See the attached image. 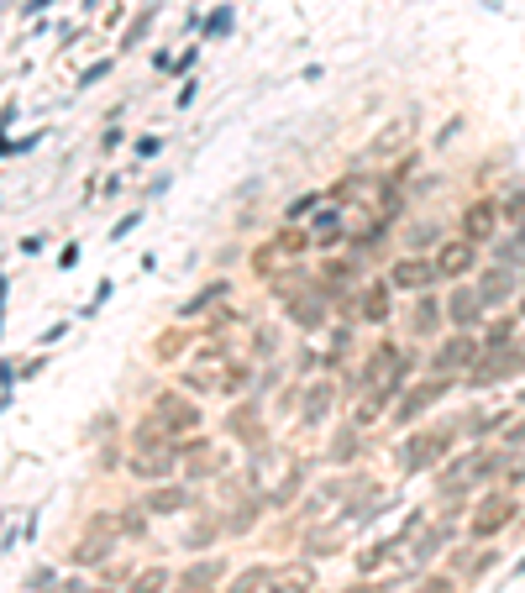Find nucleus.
Instances as JSON below:
<instances>
[{"instance_id": "41", "label": "nucleus", "mask_w": 525, "mask_h": 593, "mask_svg": "<svg viewBox=\"0 0 525 593\" xmlns=\"http://www.w3.org/2000/svg\"><path fill=\"white\" fill-rule=\"evenodd\" d=\"M436 236H441V226L426 221V226H415V232H410V247H426V241H436Z\"/></svg>"}, {"instance_id": "2", "label": "nucleus", "mask_w": 525, "mask_h": 593, "mask_svg": "<svg viewBox=\"0 0 525 593\" xmlns=\"http://www.w3.org/2000/svg\"><path fill=\"white\" fill-rule=\"evenodd\" d=\"M478 357H483V336H473V331H452V336H441V347L431 352V373L457 379V373H467Z\"/></svg>"}, {"instance_id": "39", "label": "nucleus", "mask_w": 525, "mask_h": 593, "mask_svg": "<svg viewBox=\"0 0 525 593\" xmlns=\"http://www.w3.org/2000/svg\"><path fill=\"white\" fill-rule=\"evenodd\" d=\"M195 100H200V85H195V74H190V79L179 85V95H173V105H179V111H190Z\"/></svg>"}, {"instance_id": "26", "label": "nucleus", "mask_w": 525, "mask_h": 593, "mask_svg": "<svg viewBox=\"0 0 525 593\" xmlns=\"http://www.w3.org/2000/svg\"><path fill=\"white\" fill-rule=\"evenodd\" d=\"M263 583H274V567H263V562H258V567H247V572H237V577H232V583H226V593H258Z\"/></svg>"}, {"instance_id": "33", "label": "nucleus", "mask_w": 525, "mask_h": 593, "mask_svg": "<svg viewBox=\"0 0 525 593\" xmlns=\"http://www.w3.org/2000/svg\"><path fill=\"white\" fill-rule=\"evenodd\" d=\"M252 268H258L263 278H274V268H278V241H263L258 258H252Z\"/></svg>"}, {"instance_id": "46", "label": "nucleus", "mask_w": 525, "mask_h": 593, "mask_svg": "<svg viewBox=\"0 0 525 593\" xmlns=\"http://www.w3.org/2000/svg\"><path fill=\"white\" fill-rule=\"evenodd\" d=\"M504 441H509V447L520 452V447H525V420H509V430H504Z\"/></svg>"}, {"instance_id": "1", "label": "nucleus", "mask_w": 525, "mask_h": 593, "mask_svg": "<svg viewBox=\"0 0 525 593\" xmlns=\"http://www.w3.org/2000/svg\"><path fill=\"white\" fill-rule=\"evenodd\" d=\"M457 436H462V425L410 430V436L394 447V457H399V467H405V473H426L431 462H447V457H452V441H457Z\"/></svg>"}, {"instance_id": "18", "label": "nucleus", "mask_w": 525, "mask_h": 593, "mask_svg": "<svg viewBox=\"0 0 525 593\" xmlns=\"http://www.w3.org/2000/svg\"><path fill=\"white\" fill-rule=\"evenodd\" d=\"M515 331H520V315H504V320H489L483 326V357H499L515 347Z\"/></svg>"}, {"instance_id": "15", "label": "nucleus", "mask_w": 525, "mask_h": 593, "mask_svg": "<svg viewBox=\"0 0 525 593\" xmlns=\"http://www.w3.org/2000/svg\"><path fill=\"white\" fill-rule=\"evenodd\" d=\"M190 504H195V494L190 489H168V483H153L147 499H142L147 515H179V509H190Z\"/></svg>"}, {"instance_id": "55", "label": "nucleus", "mask_w": 525, "mask_h": 593, "mask_svg": "<svg viewBox=\"0 0 525 593\" xmlns=\"http://www.w3.org/2000/svg\"><path fill=\"white\" fill-rule=\"evenodd\" d=\"M515 404H520V410H525V388H520V394H515Z\"/></svg>"}, {"instance_id": "57", "label": "nucleus", "mask_w": 525, "mask_h": 593, "mask_svg": "<svg viewBox=\"0 0 525 593\" xmlns=\"http://www.w3.org/2000/svg\"><path fill=\"white\" fill-rule=\"evenodd\" d=\"M520 241H525V226H520Z\"/></svg>"}, {"instance_id": "53", "label": "nucleus", "mask_w": 525, "mask_h": 593, "mask_svg": "<svg viewBox=\"0 0 525 593\" xmlns=\"http://www.w3.org/2000/svg\"><path fill=\"white\" fill-rule=\"evenodd\" d=\"M509 483H525V462H520V467H509Z\"/></svg>"}, {"instance_id": "23", "label": "nucleus", "mask_w": 525, "mask_h": 593, "mask_svg": "<svg viewBox=\"0 0 525 593\" xmlns=\"http://www.w3.org/2000/svg\"><path fill=\"white\" fill-rule=\"evenodd\" d=\"M226 430H232L242 447H258V441H263V425H258V415H252V404H247V410H237L232 420H226Z\"/></svg>"}, {"instance_id": "49", "label": "nucleus", "mask_w": 525, "mask_h": 593, "mask_svg": "<svg viewBox=\"0 0 525 593\" xmlns=\"http://www.w3.org/2000/svg\"><path fill=\"white\" fill-rule=\"evenodd\" d=\"M252 336H258V342H252L258 352H278V336H274V331H252Z\"/></svg>"}, {"instance_id": "34", "label": "nucleus", "mask_w": 525, "mask_h": 593, "mask_svg": "<svg viewBox=\"0 0 525 593\" xmlns=\"http://www.w3.org/2000/svg\"><path fill=\"white\" fill-rule=\"evenodd\" d=\"M499 210H504V221H515V226H525V190H515V195H504V200H499Z\"/></svg>"}, {"instance_id": "54", "label": "nucleus", "mask_w": 525, "mask_h": 593, "mask_svg": "<svg viewBox=\"0 0 525 593\" xmlns=\"http://www.w3.org/2000/svg\"><path fill=\"white\" fill-rule=\"evenodd\" d=\"M515 577H525V557H520V562H515Z\"/></svg>"}, {"instance_id": "17", "label": "nucleus", "mask_w": 525, "mask_h": 593, "mask_svg": "<svg viewBox=\"0 0 525 593\" xmlns=\"http://www.w3.org/2000/svg\"><path fill=\"white\" fill-rule=\"evenodd\" d=\"M457 420H462V436H473V441H483V436H504L509 430V420H515V415L509 410H494V415H457Z\"/></svg>"}, {"instance_id": "9", "label": "nucleus", "mask_w": 525, "mask_h": 593, "mask_svg": "<svg viewBox=\"0 0 525 593\" xmlns=\"http://www.w3.org/2000/svg\"><path fill=\"white\" fill-rule=\"evenodd\" d=\"M483 315H489V305H483L478 284H473V289H467V284H457V289L447 294V320H452V331H473Z\"/></svg>"}, {"instance_id": "40", "label": "nucleus", "mask_w": 525, "mask_h": 593, "mask_svg": "<svg viewBox=\"0 0 525 593\" xmlns=\"http://www.w3.org/2000/svg\"><path fill=\"white\" fill-rule=\"evenodd\" d=\"M37 142H43V131H32V137H11V142H6V158H21V153H32Z\"/></svg>"}, {"instance_id": "16", "label": "nucleus", "mask_w": 525, "mask_h": 593, "mask_svg": "<svg viewBox=\"0 0 525 593\" xmlns=\"http://www.w3.org/2000/svg\"><path fill=\"white\" fill-rule=\"evenodd\" d=\"M331 404H336V383H331V379H315V383H310V394H305V404H300V425L326 420Z\"/></svg>"}, {"instance_id": "35", "label": "nucleus", "mask_w": 525, "mask_h": 593, "mask_svg": "<svg viewBox=\"0 0 525 593\" xmlns=\"http://www.w3.org/2000/svg\"><path fill=\"white\" fill-rule=\"evenodd\" d=\"M300 483H305V473H289V478H284V483H278V489H274V494H268V499H263V504H284V499H294V494H300Z\"/></svg>"}, {"instance_id": "14", "label": "nucleus", "mask_w": 525, "mask_h": 593, "mask_svg": "<svg viewBox=\"0 0 525 593\" xmlns=\"http://www.w3.org/2000/svg\"><path fill=\"white\" fill-rule=\"evenodd\" d=\"M131 478L142 483H168L173 478V452H131Z\"/></svg>"}, {"instance_id": "42", "label": "nucleus", "mask_w": 525, "mask_h": 593, "mask_svg": "<svg viewBox=\"0 0 525 593\" xmlns=\"http://www.w3.org/2000/svg\"><path fill=\"white\" fill-rule=\"evenodd\" d=\"M63 336H69V320H58V326H48L43 336H37V342H43V347H58Z\"/></svg>"}, {"instance_id": "36", "label": "nucleus", "mask_w": 525, "mask_h": 593, "mask_svg": "<svg viewBox=\"0 0 525 593\" xmlns=\"http://www.w3.org/2000/svg\"><path fill=\"white\" fill-rule=\"evenodd\" d=\"M131 147H137V158L147 163V158H158V153H163V137H158V131H142V137L131 142Z\"/></svg>"}, {"instance_id": "31", "label": "nucleus", "mask_w": 525, "mask_h": 593, "mask_svg": "<svg viewBox=\"0 0 525 593\" xmlns=\"http://www.w3.org/2000/svg\"><path fill=\"white\" fill-rule=\"evenodd\" d=\"M153 16H158V6H147V11H137V21L126 26V37H121V48H137L142 43V32L153 26Z\"/></svg>"}, {"instance_id": "51", "label": "nucleus", "mask_w": 525, "mask_h": 593, "mask_svg": "<svg viewBox=\"0 0 525 593\" xmlns=\"http://www.w3.org/2000/svg\"><path fill=\"white\" fill-rule=\"evenodd\" d=\"M173 63H179V58H168V53H163V48H158V53H153V69H158V74H173Z\"/></svg>"}, {"instance_id": "4", "label": "nucleus", "mask_w": 525, "mask_h": 593, "mask_svg": "<svg viewBox=\"0 0 525 593\" xmlns=\"http://www.w3.org/2000/svg\"><path fill=\"white\" fill-rule=\"evenodd\" d=\"M389 284H394V294H426L441 284L436 273V258H426V252H405L399 263H389Z\"/></svg>"}, {"instance_id": "13", "label": "nucleus", "mask_w": 525, "mask_h": 593, "mask_svg": "<svg viewBox=\"0 0 525 593\" xmlns=\"http://www.w3.org/2000/svg\"><path fill=\"white\" fill-rule=\"evenodd\" d=\"M452 541H457V520H447V525H426L421 541H415V551H410V562H415V567H426V562L436 557V551H447Z\"/></svg>"}, {"instance_id": "43", "label": "nucleus", "mask_w": 525, "mask_h": 593, "mask_svg": "<svg viewBox=\"0 0 525 593\" xmlns=\"http://www.w3.org/2000/svg\"><path fill=\"white\" fill-rule=\"evenodd\" d=\"M121 142H126V131H121V126H105L100 131V153H111V147H121Z\"/></svg>"}, {"instance_id": "22", "label": "nucleus", "mask_w": 525, "mask_h": 593, "mask_svg": "<svg viewBox=\"0 0 525 593\" xmlns=\"http://www.w3.org/2000/svg\"><path fill=\"white\" fill-rule=\"evenodd\" d=\"M394 557H399V541H394V535H384V541H373L368 551H357V572L368 577V572H379L384 562H394Z\"/></svg>"}, {"instance_id": "30", "label": "nucleus", "mask_w": 525, "mask_h": 593, "mask_svg": "<svg viewBox=\"0 0 525 593\" xmlns=\"http://www.w3.org/2000/svg\"><path fill=\"white\" fill-rule=\"evenodd\" d=\"M258 509H268V504H263V499H252V504H242V509H237V515H232V520H226V531H232V535H242V531H252V520H258Z\"/></svg>"}, {"instance_id": "38", "label": "nucleus", "mask_w": 525, "mask_h": 593, "mask_svg": "<svg viewBox=\"0 0 525 593\" xmlns=\"http://www.w3.org/2000/svg\"><path fill=\"white\" fill-rule=\"evenodd\" d=\"M195 63H200V43H190V48L179 53V63H173V74H184V79H190V74H195Z\"/></svg>"}, {"instance_id": "32", "label": "nucleus", "mask_w": 525, "mask_h": 593, "mask_svg": "<svg viewBox=\"0 0 525 593\" xmlns=\"http://www.w3.org/2000/svg\"><path fill=\"white\" fill-rule=\"evenodd\" d=\"M111 69H116V58H111V53H105V58H95V63H90L85 74H79V85H74V89H90V85H100V79L111 74Z\"/></svg>"}, {"instance_id": "11", "label": "nucleus", "mask_w": 525, "mask_h": 593, "mask_svg": "<svg viewBox=\"0 0 525 593\" xmlns=\"http://www.w3.org/2000/svg\"><path fill=\"white\" fill-rule=\"evenodd\" d=\"M362 300H357V320H368V326H384L389 320V310H394V300H389V294H394V284H368V289H357Z\"/></svg>"}, {"instance_id": "12", "label": "nucleus", "mask_w": 525, "mask_h": 593, "mask_svg": "<svg viewBox=\"0 0 525 593\" xmlns=\"http://www.w3.org/2000/svg\"><path fill=\"white\" fill-rule=\"evenodd\" d=\"M509 289H515V268H504V263L483 268V278H478V294H483V305H489V310L509 305Z\"/></svg>"}, {"instance_id": "21", "label": "nucleus", "mask_w": 525, "mask_h": 593, "mask_svg": "<svg viewBox=\"0 0 525 593\" xmlns=\"http://www.w3.org/2000/svg\"><path fill=\"white\" fill-rule=\"evenodd\" d=\"M215 379H221V394H226V399H242V394L252 388V362H226Z\"/></svg>"}, {"instance_id": "10", "label": "nucleus", "mask_w": 525, "mask_h": 593, "mask_svg": "<svg viewBox=\"0 0 525 593\" xmlns=\"http://www.w3.org/2000/svg\"><path fill=\"white\" fill-rule=\"evenodd\" d=\"M352 232H347V210L342 205H326V210H315L310 215V241H315V252H326L336 247V241H347Z\"/></svg>"}, {"instance_id": "28", "label": "nucleus", "mask_w": 525, "mask_h": 593, "mask_svg": "<svg viewBox=\"0 0 525 593\" xmlns=\"http://www.w3.org/2000/svg\"><path fill=\"white\" fill-rule=\"evenodd\" d=\"M163 588H168V572L163 567H147V572H137L126 583V593H163Z\"/></svg>"}, {"instance_id": "45", "label": "nucleus", "mask_w": 525, "mask_h": 593, "mask_svg": "<svg viewBox=\"0 0 525 593\" xmlns=\"http://www.w3.org/2000/svg\"><path fill=\"white\" fill-rule=\"evenodd\" d=\"M457 131H462V116H452V121H447V126H441V131H436V147H447V142L457 137Z\"/></svg>"}, {"instance_id": "5", "label": "nucleus", "mask_w": 525, "mask_h": 593, "mask_svg": "<svg viewBox=\"0 0 525 593\" xmlns=\"http://www.w3.org/2000/svg\"><path fill=\"white\" fill-rule=\"evenodd\" d=\"M153 415H158V420L168 425V436H173V441H179V436H190V430H200V425H205V415H200V404H195V399L184 404V388H168V394H158V399H153Z\"/></svg>"}, {"instance_id": "24", "label": "nucleus", "mask_w": 525, "mask_h": 593, "mask_svg": "<svg viewBox=\"0 0 525 593\" xmlns=\"http://www.w3.org/2000/svg\"><path fill=\"white\" fill-rule=\"evenodd\" d=\"M232 26H237L232 6H215L210 16H205V32H200V43H221V37H232Z\"/></svg>"}, {"instance_id": "7", "label": "nucleus", "mask_w": 525, "mask_h": 593, "mask_svg": "<svg viewBox=\"0 0 525 593\" xmlns=\"http://www.w3.org/2000/svg\"><path fill=\"white\" fill-rule=\"evenodd\" d=\"M473 268H478V241L457 236V241H441V247H436V273H441V284H457V278H467Z\"/></svg>"}, {"instance_id": "29", "label": "nucleus", "mask_w": 525, "mask_h": 593, "mask_svg": "<svg viewBox=\"0 0 525 593\" xmlns=\"http://www.w3.org/2000/svg\"><path fill=\"white\" fill-rule=\"evenodd\" d=\"M105 557H111V535H105V541H95V535H90V541H79V551H74L79 567H90V562H105Z\"/></svg>"}, {"instance_id": "25", "label": "nucleus", "mask_w": 525, "mask_h": 593, "mask_svg": "<svg viewBox=\"0 0 525 593\" xmlns=\"http://www.w3.org/2000/svg\"><path fill=\"white\" fill-rule=\"evenodd\" d=\"M326 205H331V195H320V190H315V195H300V200H294V205L284 210V221H289V226H300V221H310V215H315V210H326Z\"/></svg>"}, {"instance_id": "8", "label": "nucleus", "mask_w": 525, "mask_h": 593, "mask_svg": "<svg viewBox=\"0 0 525 593\" xmlns=\"http://www.w3.org/2000/svg\"><path fill=\"white\" fill-rule=\"evenodd\" d=\"M499 221H504V210H499V200H489V195H483V200H467V205H462V236L478 241V247H483V241H494Z\"/></svg>"}, {"instance_id": "47", "label": "nucleus", "mask_w": 525, "mask_h": 593, "mask_svg": "<svg viewBox=\"0 0 525 593\" xmlns=\"http://www.w3.org/2000/svg\"><path fill=\"white\" fill-rule=\"evenodd\" d=\"M457 583H452V577H426V583H421V593H452Z\"/></svg>"}, {"instance_id": "3", "label": "nucleus", "mask_w": 525, "mask_h": 593, "mask_svg": "<svg viewBox=\"0 0 525 593\" xmlns=\"http://www.w3.org/2000/svg\"><path fill=\"white\" fill-rule=\"evenodd\" d=\"M515 515H520L515 494H483V504L467 515V535H473V541H494Z\"/></svg>"}, {"instance_id": "48", "label": "nucleus", "mask_w": 525, "mask_h": 593, "mask_svg": "<svg viewBox=\"0 0 525 593\" xmlns=\"http://www.w3.org/2000/svg\"><path fill=\"white\" fill-rule=\"evenodd\" d=\"M16 252H21V258H37V252H43V236H21Z\"/></svg>"}, {"instance_id": "27", "label": "nucleus", "mask_w": 525, "mask_h": 593, "mask_svg": "<svg viewBox=\"0 0 525 593\" xmlns=\"http://www.w3.org/2000/svg\"><path fill=\"white\" fill-rule=\"evenodd\" d=\"M221 572H226V562H200V567H190V572H184V588L205 593V588H210V583H215Z\"/></svg>"}, {"instance_id": "50", "label": "nucleus", "mask_w": 525, "mask_h": 593, "mask_svg": "<svg viewBox=\"0 0 525 593\" xmlns=\"http://www.w3.org/2000/svg\"><path fill=\"white\" fill-rule=\"evenodd\" d=\"M43 11H53V0H26V6H21V16L32 21V16H43Z\"/></svg>"}, {"instance_id": "37", "label": "nucleus", "mask_w": 525, "mask_h": 593, "mask_svg": "<svg viewBox=\"0 0 525 593\" xmlns=\"http://www.w3.org/2000/svg\"><path fill=\"white\" fill-rule=\"evenodd\" d=\"M142 215H147V210H131V215H121V221L111 226V241H121V236H131V232H137V226H142Z\"/></svg>"}, {"instance_id": "56", "label": "nucleus", "mask_w": 525, "mask_h": 593, "mask_svg": "<svg viewBox=\"0 0 525 593\" xmlns=\"http://www.w3.org/2000/svg\"><path fill=\"white\" fill-rule=\"evenodd\" d=\"M515 315H520V320H525V300H520V305H515Z\"/></svg>"}, {"instance_id": "52", "label": "nucleus", "mask_w": 525, "mask_h": 593, "mask_svg": "<svg viewBox=\"0 0 525 593\" xmlns=\"http://www.w3.org/2000/svg\"><path fill=\"white\" fill-rule=\"evenodd\" d=\"M74 263H79V247H74V241H69V247H63V252H58V268H63V273H69V268H74Z\"/></svg>"}, {"instance_id": "20", "label": "nucleus", "mask_w": 525, "mask_h": 593, "mask_svg": "<svg viewBox=\"0 0 525 593\" xmlns=\"http://www.w3.org/2000/svg\"><path fill=\"white\" fill-rule=\"evenodd\" d=\"M441 310H447V300H436V294H415V315H410V331L415 336H431L441 326Z\"/></svg>"}, {"instance_id": "44", "label": "nucleus", "mask_w": 525, "mask_h": 593, "mask_svg": "<svg viewBox=\"0 0 525 593\" xmlns=\"http://www.w3.org/2000/svg\"><path fill=\"white\" fill-rule=\"evenodd\" d=\"M111 294H116V278H100V284H95V300H90V310H100L105 300H111Z\"/></svg>"}, {"instance_id": "6", "label": "nucleus", "mask_w": 525, "mask_h": 593, "mask_svg": "<svg viewBox=\"0 0 525 593\" xmlns=\"http://www.w3.org/2000/svg\"><path fill=\"white\" fill-rule=\"evenodd\" d=\"M447 394H452V379H441V373H436L431 383H415V388H405L389 420H394V425H410V420H421V415L431 410V404H441Z\"/></svg>"}, {"instance_id": "19", "label": "nucleus", "mask_w": 525, "mask_h": 593, "mask_svg": "<svg viewBox=\"0 0 525 593\" xmlns=\"http://www.w3.org/2000/svg\"><path fill=\"white\" fill-rule=\"evenodd\" d=\"M226 294H232V284H226V278H210V284L200 289V294H195L190 305H179V320H200V315H205V310H215V305H221Z\"/></svg>"}]
</instances>
